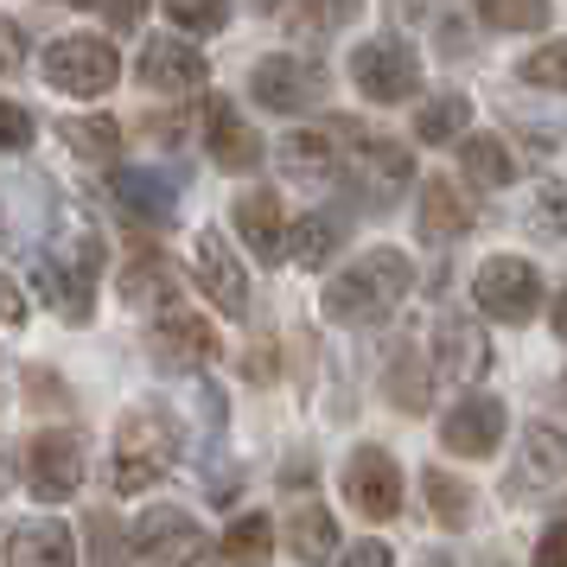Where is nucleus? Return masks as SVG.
I'll use <instances>...</instances> for the list:
<instances>
[{"instance_id":"1","label":"nucleus","mask_w":567,"mask_h":567,"mask_svg":"<svg viewBox=\"0 0 567 567\" xmlns=\"http://www.w3.org/2000/svg\"><path fill=\"white\" fill-rule=\"evenodd\" d=\"M409 281H414V268H409L402 249H370V256H358L332 287H326L319 307H326L332 326H383L389 312L402 307Z\"/></svg>"},{"instance_id":"2","label":"nucleus","mask_w":567,"mask_h":567,"mask_svg":"<svg viewBox=\"0 0 567 567\" xmlns=\"http://www.w3.org/2000/svg\"><path fill=\"white\" fill-rule=\"evenodd\" d=\"M179 421L166 409H154V402H141V409H128L122 421H115V460H109V485L122 491V497H134V491H147L166 478V465L179 460Z\"/></svg>"},{"instance_id":"3","label":"nucleus","mask_w":567,"mask_h":567,"mask_svg":"<svg viewBox=\"0 0 567 567\" xmlns=\"http://www.w3.org/2000/svg\"><path fill=\"white\" fill-rule=\"evenodd\" d=\"M39 71H45V83H52V90H64V96H103V90H115V78H122L115 45H109V39H96V32L52 39V45H45V58H39Z\"/></svg>"},{"instance_id":"4","label":"nucleus","mask_w":567,"mask_h":567,"mask_svg":"<svg viewBox=\"0 0 567 567\" xmlns=\"http://www.w3.org/2000/svg\"><path fill=\"white\" fill-rule=\"evenodd\" d=\"M96 275H103V243L83 230L78 249L58 261L45 256L39 261V293L52 300L58 319H71V326H90V312H96Z\"/></svg>"},{"instance_id":"5","label":"nucleus","mask_w":567,"mask_h":567,"mask_svg":"<svg viewBox=\"0 0 567 567\" xmlns=\"http://www.w3.org/2000/svg\"><path fill=\"white\" fill-rule=\"evenodd\" d=\"M472 300H478L485 319H511V326H523V319L542 307L536 261H529V256H491L485 268L472 275Z\"/></svg>"},{"instance_id":"6","label":"nucleus","mask_w":567,"mask_h":567,"mask_svg":"<svg viewBox=\"0 0 567 567\" xmlns=\"http://www.w3.org/2000/svg\"><path fill=\"white\" fill-rule=\"evenodd\" d=\"M249 90H256L261 109L300 115V109L326 103V64H312V58H300V52H275V58H261L256 71H249Z\"/></svg>"},{"instance_id":"7","label":"nucleus","mask_w":567,"mask_h":567,"mask_svg":"<svg viewBox=\"0 0 567 567\" xmlns=\"http://www.w3.org/2000/svg\"><path fill=\"white\" fill-rule=\"evenodd\" d=\"M351 83H358L370 103H409L421 90V58L402 39H370L351 52Z\"/></svg>"},{"instance_id":"8","label":"nucleus","mask_w":567,"mask_h":567,"mask_svg":"<svg viewBox=\"0 0 567 567\" xmlns=\"http://www.w3.org/2000/svg\"><path fill=\"white\" fill-rule=\"evenodd\" d=\"M27 485L39 504H64L78 497L83 485V440L71 427H45V434L27 446Z\"/></svg>"},{"instance_id":"9","label":"nucleus","mask_w":567,"mask_h":567,"mask_svg":"<svg viewBox=\"0 0 567 567\" xmlns=\"http://www.w3.org/2000/svg\"><path fill=\"white\" fill-rule=\"evenodd\" d=\"M134 561L141 567H192L205 561V529L185 511H147L134 523Z\"/></svg>"},{"instance_id":"10","label":"nucleus","mask_w":567,"mask_h":567,"mask_svg":"<svg viewBox=\"0 0 567 567\" xmlns=\"http://www.w3.org/2000/svg\"><path fill=\"white\" fill-rule=\"evenodd\" d=\"M344 497H351V511H363L370 523L402 516V472H395V460H389L383 446H358V453L344 460Z\"/></svg>"},{"instance_id":"11","label":"nucleus","mask_w":567,"mask_h":567,"mask_svg":"<svg viewBox=\"0 0 567 567\" xmlns=\"http://www.w3.org/2000/svg\"><path fill=\"white\" fill-rule=\"evenodd\" d=\"M192 281L205 287V300L224 319H243L249 312V281H243V261L230 256V243L217 230H205L198 236V249H192Z\"/></svg>"},{"instance_id":"12","label":"nucleus","mask_w":567,"mask_h":567,"mask_svg":"<svg viewBox=\"0 0 567 567\" xmlns=\"http://www.w3.org/2000/svg\"><path fill=\"white\" fill-rule=\"evenodd\" d=\"M147 351H154L159 370H205V363L217 358V332H210L205 312H173L166 307V319H159L154 338H147Z\"/></svg>"},{"instance_id":"13","label":"nucleus","mask_w":567,"mask_h":567,"mask_svg":"<svg viewBox=\"0 0 567 567\" xmlns=\"http://www.w3.org/2000/svg\"><path fill=\"white\" fill-rule=\"evenodd\" d=\"M141 83H147L154 96H192V90L210 83V58L192 52L185 39H154V45L141 52Z\"/></svg>"},{"instance_id":"14","label":"nucleus","mask_w":567,"mask_h":567,"mask_svg":"<svg viewBox=\"0 0 567 567\" xmlns=\"http://www.w3.org/2000/svg\"><path fill=\"white\" fill-rule=\"evenodd\" d=\"M440 440H446L460 460H485V453H497V440H504V402H491V395H465L460 409H446Z\"/></svg>"},{"instance_id":"15","label":"nucleus","mask_w":567,"mask_h":567,"mask_svg":"<svg viewBox=\"0 0 567 567\" xmlns=\"http://www.w3.org/2000/svg\"><path fill=\"white\" fill-rule=\"evenodd\" d=\"M205 147H210V159L224 166V173H249L261 159V141H256V128L236 115V103H224V96H210L205 103Z\"/></svg>"},{"instance_id":"16","label":"nucleus","mask_w":567,"mask_h":567,"mask_svg":"<svg viewBox=\"0 0 567 567\" xmlns=\"http://www.w3.org/2000/svg\"><path fill=\"white\" fill-rule=\"evenodd\" d=\"M7 567H78V536L64 523H52V516L20 523L7 536Z\"/></svg>"},{"instance_id":"17","label":"nucleus","mask_w":567,"mask_h":567,"mask_svg":"<svg viewBox=\"0 0 567 567\" xmlns=\"http://www.w3.org/2000/svg\"><path fill=\"white\" fill-rule=\"evenodd\" d=\"M358 179L370 185V198H395V192H409L414 179V159L402 154V141H389V134H358Z\"/></svg>"},{"instance_id":"18","label":"nucleus","mask_w":567,"mask_h":567,"mask_svg":"<svg viewBox=\"0 0 567 567\" xmlns=\"http://www.w3.org/2000/svg\"><path fill=\"white\" fill-rule=\"evenodd\" d=\"M440 370L453 377V383H478L491 370V338L465 319V312H446L440 319Z\"/></svg>"},{"instance_id":"19","label":"nucleus","mask_w":567,"mask_h":567,"mask_svg":"<svg viewBox=\"0 0 567 567\" xmlns=\"http://www.w3.org/2000/svg\"><path fill=\"white\" fill-rule=\"evenodd\" d=\"M109 192H115V205L128 210V217H141V224H173V179L166 173H147V166H122L115 179H109Z\"/></svg>"},{"instance_id":"20","label":"nucleus","mask_w":567,"mask_h":567,"mask_svg":"<svg viewBox=\"0 0 567 567\" xmlns=\"http://www.w3.org/2000/svg\"><path fill=\"white\" fill-rule=\"evenodd\" d=\"M179 268L166 256H134L122 275H115V293L128 300V307H141V312H154V307H173L179 300Z\"/></svg>"},{"instance_id":"21","label":"nucleus","mask_w":567,"mask_h":567,"mask_svg":"<svg viewBox=\"0 0 567 567\" xmlns=\"http://www.w3.org/2000/svg\"><path fill=\"white\" fill-rule=\"evenodd\" d=\"M561 485V434L555 427H529L523 434V465L511 472V497H536V491H555Z\"/></svg>"},{"instance_id":"22","label":"nucleus","mask_w":567,"mask_h":567,"mask_svg":"<svg viewBox=\"0 0 567 567\" xmlns=\"http://www.w3.org/2000/svg\"><path fill=\"white\" fill-rule=\"evenodd\" d=\"M236 230H243V243H249V249H256L261 261H275L281 256V198H275V192H243V198H236Z\"/></svg>"},{"instance_id":"23","label":"nucleus","mask_w":567,"mask_h":567,"mask_svg":"<svg viewBox=\"0 0 567 567\" xmlns=\"http://www.w3.org/2000/svg\"><path fill=\"white\" fill-rule=\"evenodd\" d=\"M275 159H281V173L287 179H300V185H326L332 179V141L319 128H293L275 141Z\"/></svg>"},{"instance_id":"24","label":"nucleus","mask_w":567,"mask_h":567,"mask_svg":"<svg viewBox=\"0 0 567 567\" xmlns=\"http://www.w3.org/2000/svg\"><path fill=\"white\" fill-rule=\"evenodd\" d=\"M414 224H421L427 243H453V236L472 230V205H465L446 179H427L421 185V217H414Z\"/></svg>"},{"instance_id":"25","label":"nucleus","mask_w":567,"mask_h":567,"mask_svg":"<svg viewBox=\"0 0 567 567\" xmlns=\"http://www.w3.org/2000/svg\"><path fill=\"white\" fill-rule=\"evenodd\" d=\"M268 548H275V529H268V516L261 511H243L217 536V555H210V567H261L268 561Z\"/></svg>"},{"instance_id":"26","label":"nucleus","mask_w":567,"mask_h":567,"mask_svg":"<svg viewBox=\"0 0 567 567\" xmlns=\"http://www.w3.org/2000/svg\"><path fill=\"white\" fill-rule=\"evenodd\" d=\"M287 548H293V561H326V555H338V523L326 504H300V511L287 516Z\"/></svg>"},{"instance_id":"27","label":"nucleus","mask_w":567,"mask_h":567,"mask_svg":"<svg viewBox=\"0 0 567 567\" xmlns=\"http://www.w3.org/2000/svg\"><path fill=\"white\" fill-rule=\"evenodd\" d=\"M383 389L395 409H421L427 402V363H421V338H395L389 351V370H383Z\"/></svg>"},{"instance_id":"28","label":"nucleus","mask_w":567,"mask_h":567,"mask_svg":"<svg viewBox=\"0 0 567 567\" xmlns=\"http://www.w3.org/2000/svg\"><path fill=\"white\" fill-rule=\"evenodd\" d=\"M460 166H465V179L472 185H511L516 179V159H511V147L497 141V134H472V141H460Z\"/></svg>"},{"instance_id":"29","label":"nucleus","mask_w":567,"mask_h":567,"mask_svg":"<svg viewBox=\"0 0 567 567\" xmlns=\"http://www.w3.org/2000/svg\"><path fill=\"white\" fill-rule=\"evenodd\" d=\"M338 243H344V224H338V217H319V210H312L307 224H293V230L281 236V249H287L293 261H307V268L332 261V256H338Z\"/></svg>"},{"instance_id":"30","label":"nucleus","mask_w":567,"mask_h":567,"mask_svg":"<svg viewBox=\"0 0 567 567\" xmlns=\"http://www.w3.org/2000/svg\"><path fill=\"white\" fill-rule=\"evenodd\" d=\"M465 122H472V103H465L460 90H446V96H434V103H421V115H414V134H421L427 147H440V141H460Z\"/></svg>"},{"instance_id":"31","label":"nucleus","mask_w":567,"mask_h":567,"mask_svg":"<svg viewBox=\"0 0 567 567\" xmlns=\"http://www.w3.org/2000/svg\"><path fill=\"white\" fill-rule=\"evenodd\" d=\"M58 134H64V147H78L83 159H115L122 154V128H115V122H96V115H64Z\"/></svg>"},{"instance_id":"32","label":"nucleus","mask_w":567,"mask_h":567,"mask_svg":"<svg viewBox=\"0 0 567 567\" xmlns=\"http://www.w3.org/2000/svg\"><path fill=\"white\" fill-rule=\"evenodd\" d=\"M478 20L497 32H542L555 20V0H478Z\"/></svg>"},{"instance_id":"33","label":"nucleus","mask_w":567,"mask_h":567,"mask_svg":"<svg viewBox=\"0 0 567 567\" xmlns=\"http://www.w3.org/2000/svg\"><path fill=\"white\" fill-rule=\"evenodd\" d=\"M421 491H427V504H434V516L446 523V529H465L472 523V491L453 478V472H421Z\"/></svg>"},{"instance_id":"34","label":"nucleus","mask_w":567,"mask_h":567,"mask_svg":"<svg viewBox=\"0 0 567 567\" xmlns=\"http://www.w3.org/2000/svg\"><path fill=\"white\" fill-rule=\"evenodd\" d=\"M166 20H179L185 32H224L230 27V0H159Z\"/></svg>"},{"instance_id":"35","label":"nucleus","mask_w":567,"mask_h":567,"mask_svg":"<svg viewBox=\"0 0 567 567\" xmlns=\"http://www.w3.org/2000/svg\"><path fill=\"white\" fill-rule=\"evenodd\" d=\"M32 147V115L20 103H0V154H27Z\"/></svg>"},{"instance_id":"36","label":"nucleus","mask_w":567,"mask_h":567,"mask_svg":"<svg viewBox=\"0 0 567 567\" xmlns=\"http://www.w3.org/2000/svg\"><path fill=\"white\" fill-rule=\"evenodd\" d=\"M567 64H561V45H542L529 64H523V83H536V90H561Z\"/></svg>"},{"instance_id":"37","label":"nucleus","mask_w":567,"mask_h":567,"mask_svg":"<svg viewBox=\"0 0 567 567\" xmlns=\"http://www.w3.org/2000/svg\"><path fill=\"white\" fill-rule=\"evenodd\" d=\"M358 7H363V0H307V27L338 32V27H351V20H358Z\"/></svg>"},{"instance_id":"38","label":"nucleus","mask_w":567,"mask_h":567,"mask_svg":"<svg viewBox=\"0 0 567 567\" xmlns=\"http://www.w3.org/2000/svg\"><path fill=\"white\" fill-rule=\"evenodd\" d=\"M90 536H96V567H128V561H122V536H115V523H109V516L90 523Z\"/></svg>"},{"instance_id":"39","label":"nucleus","mask_w":567,"mask_h":567,"mask_svg":"<svg viewBox=\"0 0 567 567\" xmlns=\"http://www.w3.org/2000/svg\"><path fill=\"white\" fill-rule=\"evenodd\" d=\"M96 7H103L109 32H134L141 27V13H147V0H96Z\"/></svg>"},{"instance_id":"40","label":"nucleus","mask_w":567,"mask_h":567,"mask_svg":"<svg viewBox=\"0 0 567 567\" xmlns=\"http://www.w3.org/2000/svg\"><path fill=\"white\" fill-rule=\"evenodd\" d=\"M389 561H395V555H389V542H358L338 567H389Z\"/></svg>"},{"instance_id":"41","label":"nucleus","mask_w":567,"mask_h":567,"mask_svg":"<svg viewBox=\"0 0 567 567\" xmlns=\"http://www.w3.org/2000/svg\"><path fill=\"white\" fill-rule=\"evenodd\" d=\"M561 523H548V529H542V542H536V567H561Z\"/></svg>"},{"instance_id":"42","label":"nucleus","mask_w":567,"mask_h":567,"mask_svg":"<svg viewBox=\"0 0 567 567\" xmlns=\"http://www.w3.org/2000/svg\"><path fill=\"white\" fill-rule=\"evenodd\" d=\"M20 319H27V300H20V287L0 275V326H20Z\"/></svg>"},{"instance_id":"43","label":"nucleus","mask_w":567,"mask_h":567,"mask_svg":"<svg viewBox=\"0 0 567 567\" xmlns=\"http://www.w3.org/2000/svg\"><path fill=\"white\" fill-rule=\"evenodd\" d=\"M52 7H90V0H52Z\"/></svg>"},{"instance_id":"44","label":"nucleus","mask_w":567,"mask_h":567,"mask_svg":"<svg viewBox=\"0 0 567 567\" xmlns=\"http://www.w3.org/2000/svg\"><path fill=\"white\" fill-rule=\"evenodd\" d=\"M256 7H261V13H268V7H275V0H256Z\"/></svg>"},{"instance_id":"45","label":"nucleus","mask_w":567,"mask_h":567,"mask_svg":"<svg viewBox=\"0 0 567 567\" xmlns=\"http://www.w3.org/2000/svg\"><path fill=\"white\" fill-rule=\"evenodd\" d=\"M421 567H446V561H421Z\"/></svg>"}]
</instances>
